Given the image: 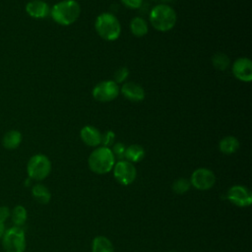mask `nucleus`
Segmentation results:
<instances>
[{
	"label": "nucleus",
	"mask_w": 252,
	"mask_h": 252,
	"mask_svg": "<svg viewBox=\"0 0 252 252\" xmlns=\"http://www.w3.org/2000/svg\"><path fill=\"white\" fill-rule=\"evenodd\" d=\"M4 232H5V226H4V222H1V221H0V237H2V236H3Z\"/></svg>",
	"instance_id": "nucleus-29"
},
{
	"label": "nucleus",
	"mask_w": 252,
	"mask_h": 252,
	"mask_svg": "<svg viewBox=\"0 0 252 252\" xmlns=\"http://www.w3.org/2000/svg\"><path fill=\"white\" fill-rule=\"evenodd\" d=\"M190 187H191L190 181L187 178H184V177L176 179L175 181H173V183L171 185L172 191L176 194H179V195L184 194L187 191H189Z\"/></svg>",
	"instance_id": "nucleus-22"
},
{
	"label": "nucleus",
	"mask_w": 252,
	"mask_h": 252,
	"mask_svg": "<svg viewBox=\"0 0 252 252\" xmlns=\"http://www.w3.org/2000/svg\"><path fill=\"white\" fill-rule=\"evenodd\" d=\"M32 194L34 200L42 205L49 203L51 199L50 191L43 184H35L32 189Z\"/></svg>",
	"instance_id": "nucleus-17"
},
{
	"label": "nucleus",
	"mask_w": 252,
	"mask_h": 252,
	"mask_svg": "<svg viewBox=\"0 0 252 252\" xmlns=\"http://www.w3.org/2000/svg\"><path fill=\"white\" fill-rule=\"evenodd\" d=\"M233 75L240 81L250 82L252 80V62L249 58H238L232 66Z\"/></svg>",
	"instance_id": "nucleus-11"
},
{
	"label": "nucleus",
	"mask_w": 252,
	"mask_h": 252,
	"mask_svg": "<svg viewBox=\"0 0 252 252\" xmlns=\"http://www.w3.org/2000/svg\"><path fill=\"white\" fill-rule=\"evenodd\" d=\"M82 141L90 147H96L100 144L101 133L94 126H85L80 132Z\"/></svg>",
	"instance_id": "nucleus-14"
},
{
	"label": "nucleus",
	"mask_w": 252,
	"mask_h": 252,
	"mask_svg": "<svg viewBox=\"0 0 252 252\" xmlns=\"http://www.w3.org/2000/svg\"><path fill=\"white\" fill-rule=\"evenodd\" d=\"M219 148L220 151L224 155H231L238 150L239 142L233 136H226L220 141Z\"/></svg>",
	"instance_id": "nucleus-18"
},
{
	"label": "nucleus",
	"mask_w": 252,
	"mask_h": 252,
	"mask_svg": "<svg viewBox=\"0 0 252 252\" xmlns=\"http://www.w3.org/2000/svg\"><path fill=\"white\" fill-rule=\"evenodd\" d=\"M130 30L135 36L140 37L147 34L149 28L147 22L143 18L136 17L130 23Z\"/></svg>",
	"instance_id": "nucleus-19"
},
{
	"label": "nucleus",
	"mask_w": 252,
	"mask_h": 252,
	"mask_svg": "<svg viewBox=\"0 0 252 252\" xmlns=\"http://www.w3.org/2000/svg\"><path fill=\"white\" fill-rule=\"evenodd\" d=\"M115 163V158L110 148L99 147L94 150L89 158L90 169L96 174H106L112 170Z\"/></svg>",
	"instance_id": "nucleus-1"
},
{
	"label": "nucleus",
	"mask_w": 252,
	"mask_h": 252,
	"mask_svg": "<svg viewBox=\"0 0 252 252\" xmlns=\"http://www.w3.org/2000/svg\"><path fill=\"white\" fill-rule=\"evenodd\" d=\"M144 157H145V150L142 146L138 144L130 145L125 150L124 158H126V160L132 163L141 161L144 158Z\"/></svg>",
	"instance_id": "nucleus-16"
},
{
	"label": "nucleus",
	"mask_w": 252,
	"mask_h": 252,
	"mask_svg": "<svg viewBox=\"0 0 252 252\" xmlns=\"http://www.w3.org/2000/svg\"><path fill=\"white\" fill-rule=\"evenodd\" d=\"M26 10L30 16L36 19L45 18L50 13V9L47 3L41 0L30 1L26 6Z\"/></svg>",
	"instance_id": "nucleus-13"
},
{
	"label": "nucleus",
	"mask_w": 252,
	"mask_h": 252,
	"mask_svg": "<svg viewBox=\"0 0 252 252\" xmlns=\"http://www.w3.org/2000/svg\"><path fill=\"white\" fill-rule=\"evenodd\" d=\"M128 74H129V71L126 67H122L120 69H118L115 74H114V79H115V83H122L124 82L127 77H128Z\"/></svg>",
	"instance_id": "nucleus-26"
},
{
	"label": "nucleus",
	"mask_w": 252,
	"mask_h": 252,
	"mask_svg": "<svg viewBox=\"0 0 252 252\" xmlns=\"http://www.w3.org/2000/svg\"><path fill=\"white\" fill-rule=\"evenodd\" d=\"M94 27L99 36L105 40H114L120 35V23L112 14H100L95 20Z\"/></svg>",
	"instance_id": "nucleus-4"
},
{
	"label": "nucleus",
	"mask_w": 252,
	"mask_h": 252,
	"mask_svg": "<svg viewBox=\"0 0 252 252\" xmlns=\"http://www.w3.org/2000/svg\"><path fill=\"white\" fill-rule=\"evenodd\" d=\"M212 61H213V65L218 70H225L229 65L228 57L222 53H217L216 55H214V57L212 58Z\"/></svg>",
	"instance_id": "nucleus-23"
},
{
	"label": "nucleus",
	"mask_w": 252,
	"mask_h": 252,
	"mask_svg": "<svg viewBox=\"0 0 252 252\" xmlns=\"http://www.w3.org/2000/svg\"><path fill=\"white\" fill-rule=\"evenodd\" d=\"M112 149H111V152L114 156V158H117L120 159H122L124 158V155H125V150H126V147L124 146V144L122 143H115L112 145Z\"/></svg>",
	"instance_id": "nucleus-25"
},
{
	"label": "nucleus",
	"mask_w": 252,
	"mask_h": 252,
	"mask_svg": "<svg viewBox=\"0 0 252 252\" xmlns=\"http://www.w3.org/2000/svg\"><path fill=\"white\" fill-rule=\"evenodd\" d=\"M119 94L118 84L114 81H102L93 90V96L98 101L113 100Z\"/></svg>",
	"instance_id": "nucleus-10"
},
{
	"label": "nucleus",
	"mask_w": 252,
	"mask_h": 252,
	"mask_svg": "<svg viewBox=\"0 0 252 252\" xmlns=\"http://www.w3.org/2000/svg\"><path fill=\"white\" fill-rule=\"evenodd\" d=\"M150 22L158 31H169L176 23L175 11L166 4L157 5L150 12Z\"/></svg>",
	"instance_id": "nucleus-3"
},
{
	"label": "nucleus",
	"mask_w": 252,
	"mask_h": 252,
	"mask_svg": "<svg viewBox=\"0 0 252 252\" xmlns=\"http://www.w3.org/2000/svg\"><path fill=\"white\" fill-rule=\"evenodd\" d=\"M112 170L115 180L123 186L132 184L137 176L136 167L132 162L126 159H120L115 162Z\"/></svg>",
	"instance_id": "nucleus-7"
},
{
	"label": "nucleus",
	"mask_w": 252,
	"mask_h": 252,
	"mask_svg": "<svg viewBox=\"0 0 252 252\" xmlns=\"http://www.w3.org/2000/svg\"><path fill=\"white\" fill-rule=\"evenodd\" d=\"M122 94L131 101H141L145 97L144 89L136 83L128 82L123 84L121 88Z\"/></svg>",
	"instance_id": "nucleus-12"
},
{
	"label": "nucleus",
	"mask_w": 252,
	"mask_h": 252,
	"mask_svg": "<svg viewBox=\"0 0 252 252\" xmlns=\"http://www.w3.org/2000/svg\"><path fill=\"white\" fill-rule=\"evenodd\" d=\"M3 248L6 252H24L26 249V236L20 226H13L3 234Z\"/></svg>",
	"instance_id": "nucleus-6"
},
{
	"label": "nucleus",
	"mask_w": 252,
	"mask_h": 252,
	"mask_svg": "<svg viewBox=\"0 0 252 252\" xmlns=\"http://www.w3.org/2000/svg\"><path fill=\"white\" fill-rule=\"evenodd\" d=\"M92 252H114V247L106 236L97 235L92 241Z\"/></svg>",
	"instance_id": "nucleus-15"
},
{
	"label": "nucleus",
	"mask_w": 252,
	"mask_h": 252,
	"mask_svg": "<svg viewBox=\"0 0 252 252\" xmlns=\"http://www.w3.org/2000/svg\"><path fill=\"white\" fill-rule=\"evenodd\" d=\"M169 252H176V251H169Z\"/></svg>",
	"instance_id": "nucleus-31"
},
{
	"label": "nucleus",
	"mask_w": 252,
	"mask_h": 252,
	"mask_svg": "<svg viewBox=\"0 0 252 252\" xmlns=\"http://www.w3.org/2000/svg\"><path fill=\"white\" fill-rule=\"evenodd\" d=\"M81 8L76 0H63L55 4L51 11L52 19L59 25L68 26L73 24L80 16Z\"/></svg>",
	"instance_id": "nucleus-2"
},
{
	"label": "nucleus",
	"mask_w": 252,
	"mask_h": 252,
	"mask_svg": "<svg viewBox=\"0 0 252 252\" xmlns=\"http://www.w3.org/2000/svg\"><path fill=\"white\" fill-rule=\"evenodd\" d=\"M22 141V135L19 131L11 130L3 137V145L7 149H16Z\"/></svg>",
	"instance_id": "nucleus-20"
},
{
	"label": "nucleus",
	"mask_w": 252,
	"mask_h": 252,
	"mask_svg": "<svg viewBox=\"0 0 252 252\" xmlns=\"http://www.w3.org/2000/svg\"><path fill=\"white\" fill-rule=\"evenodd\" d=\"M114 140H115V134L113 131H106L103 134H101V141L100 144H102V147H106L109 148L110 146H112L114 144Z\"/></svg>",
	"instance_id": "nucleus-24"
},
{
	"label": "nucleus",
	"mask_w": 252,
	"mask_h": 252,
	"mask_svg": "<svg viewBox=\"0 0 252 252\" xmlns=\"http://www.w3.org/2000/svg\"><path fill=\"white\" fill-rule=\"evenodd\" d=\"M27 210L23 206H16L12 211V220L15 226L23 225L27 220Z\"/></svg>",
	"instance_id": "nucleus-21"
},
{
	"label": "nucleus",
	"mask_w": 252,
	"mask_h": 252,
	"mask_svg": "<svg viewBox=\"0 0 252 252\" xmlns=\"http://www.w3.org/2000/svg\"><path fill=\"white\" fill-rule=\"evenodd\" d=\"M121 2L128 8L131 9H137L141 7L143 0H121Z\"/></svg>",
	"instance_id": "nucleus-27"
},
{
	"label": "nucleus",
	"mask_w": 252,
	"mask_h": 252,
	"mask_svg": "<svg viewBox=\"0 0 252 252\" xmlns=\"http://www.w3.org/2000/svg\"><path fill=\"white\" fill-rule=\"evenodd\" d=\"M10 211L7 207H0V221L4 222L5 220L9 217Z\"/></svg>",
	"instance_id": "nucleus-28"
},
{
	"label": "nucleus",
	"mask_w": 252,
	"mask_h": 252,
	"mask_svg": "<svg viewBox=\"0 0 252 252\" xmlns=\"http://www.w3.org/2000/svg\"><path fill=\"white\" fill-rule=\"evenodd\" d=\"M28 175L30 178L40 181L45 179L51 171V162L49 158L41 154L32 156L27 166Z\"/></svg>",
	"instance_id": "nucleus-5"
},
{
	"label": "nucleus",
	"mask_w": 252,
	"mask_h": 252,
	"mask_svg": "<svg viewBox=\"0 0 252 252\" xmlns=\"http://www.w3.org/2000/svg\"><path fill=\"white\" fill-rule=\"evenodd\" d=\"M161 1H164V2H169V1H171V0H161Z\"/></svg>",
	"instance_id": "nucleus-30"
},
{
	"label": "nucleus",
	"mask_w": 252,
	"mask_h": 252,
	"mask_svg": "<svg viewBox=\"0 0 252 252\" xmlns=\"http://www.w3.org/2000/svg\"><path fill=\"white\" fill-rule=\"evenodd\" d=\"M190 184L195 189L200 191L210 190L216 183L215 173L206 167H199L195 169L190 177Z\"/></svg>",
	"instance_id": "nucleus-8"
},
{
	"label": "nucleus",
	"mask_w": 252,
	"mask_h": 252,
	"mask_svg": "<svg viewBox=\"0 0 252 252\" xmlns=\"http://www.w3.org/2000/svg\"><path fill=\"white\" fill-rule=\"evenodd\" d=\"M226 199L236 207L246 208L252 204V193L246 186L237 184L227 190Z\"/></svg>",
	"instance_id": "nucleus-9"
}]
</instances>
